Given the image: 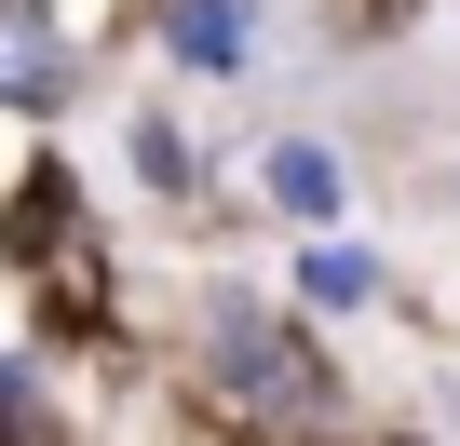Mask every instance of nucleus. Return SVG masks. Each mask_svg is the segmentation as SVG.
<instances>
[{"label": "nucleus", "mask_w": 460, "mask_h": 446, "mask_svg": "<svg viewBox=\"0 0 460 446\" xmlns=\"http://www.w3.org/2000/svg\"><path fill=\"white\" fill-rule=\"evenodd\" d=\"M203 365H217L230 419L339 433V379H325V352L298 338V311H258V298H203Z\"/></svg>", "instance_id": "1"}, {"label": "nucleus", "mask_w": 460, "mask_h": 446, "mask_svg": "<svg viewBox=\"0 0 460 446\" xmlns=\"http://www.w3.org/2000/svg\"><path fill=\"white\" fill-rule=\"evenodd\" d=\"M0 244H14V271H28L41 298H55V325H68V338H82V325H109V258H95V216H82L68 162H41V176L14 189Z\"/></svg>", "instance_id": "2"}, {"label": "nucleus", "mask_w": 460, "mask_h": 446, "mask_svg": "<svg viewBox=\"0 0 460 446\" xmlns=\"http://www.w3.org/2000/svg\"><path fill=\"white\" fill-rule=\"evenodd\" d=\"M163 41H176L190 68H244V55H258V0H176Z\"/></svg>", "instance_id": "3"}, {"label": "nucleus", "mask_w": 460, "mask_h": 446, "mask_svg": "<svg viewBox=\"0 0 460 446\" xmlns=\"http://www.w3.org/2000/svg\"><path fill=\"white\" fill-rule=\"evenodd\" d=\"M258 176H271V203H285V216H298V231H325V216H339V203H352V176H339V162H325V149H312V136H285V149H271V162H258Z\"/></svg>", "instance_id": "4"}, {"label": "nucleus", "mask_w": 460, "mask_h": 446, "mask_svg": "<svg viewBox=\"0 0 460 446\" xmlns=\"http://www.w3.org/2000/svg\"><path fill=\"white\" fill-rule=\"evenodd\" d=\"M298 298H312V311H366V298H379V258H366V244H312V258H298Z\"/></svg>", "instance_id": "5"}, {"label": "nucleus", "mask_w": 460, "mask_h": 446, "mask_svg": "<svg viewBox=\"0 0 460 446\" xmlns=\"http://www.w3.org/2000/svg\"><path fill=\"white\" fill-rule=\"evenodd\" d=\"M0 446H68V433H55V406H41L14 365H0Z\"/></svg>", "instance_id": "6"}, {"label": "nucleus", "mask_w": 460, "mask_h": 446, "mask_svg": "<svg viewBox=\"0 0 460 446\" xmlns=\"http://www.w3.org/2000/svg\"><path fill=\"white\" fill-rule=\"evenodd\" d=\"M447 419H460V392H447Z\"/></svg>", "instance_id": "7"}]
</instances>
